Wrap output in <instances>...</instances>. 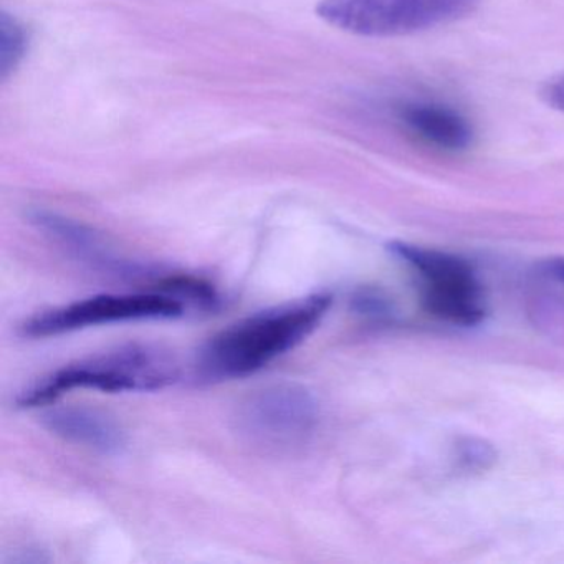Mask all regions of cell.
<instances>
[{"instance_id": "cell-3", "label": "cell", "mask_w": 564, "mask_h": 564, "mask_svg": "<svg viewBox=\"0 0 564 564\" xmlns=\"http://www.w3.org/2000/svg\"><path fill=\"white\" fill-rule=\"evenodd\" d=\"M480 0H319L326 24L359 37H401L474 14Z\"/></svg>"}, {"instance_id": "cell-13", "label": "cell", "mask_w": 564, "mask_h": 564, "mask_svg": "<svg viewBox=\"0 0 564 564\" xmlns=\"http://www.w3.org/2000/svg\"><path fill=\"white\" fill-rule=\"evenodd\" d=\"M495 452L490 445L477 438H467L460 444V462L467 468H485L494 462Z\"/></svg>"}, {"instance_id": "cell-15", "label": "cell", "mask_w": 564, "mask_h": 564, "mask_svg": "<svg viewBox=\"0 0 564 564\" xmlns=\"http://www.w3.org/2000/svg\"><path fill=\"white\" fill-rule=\"evenodd\" d=\"M541 270H543L544 275L564 283V259L547 260L541 265Z\"/></svg>"}, {"instance_id": "cell-5", "label": "cell", "mask_w": 564, "mask_h": 564, "mask_svg": "<svg viewBox=\"0 0 564 564\" xmlns=\"http://www.w3.org/2000/svg\"><path fill=\"white\" fill-rule=\"evenodd\" d=\"M389 250L421 276L422 303L432 316L460 326L484 319L480 283L464 259L405 242H392Z\"/></svg>"}, {"instance_id": "cell-1", "label": "cell", "mask_w": 564, "mask_h": 564, "mask_svg": "<svg viewBox=\"0 0 564 564\" xmlns=\"http://www.w3.org/2000/svg\"><path fill=\"white\" fill-rule=\"evenodd\" d=\"M332 303L328 293H315L234 323L200 349L197 375L203 381L223 382L260 371L308 338Z\"/></svg>"}, {"instance_id": "cell-7", "label": "cell", "mask_w": 564, "mask_h": 564, "mask_svg": "<svg viewBox=\"0 0 564 564\" xmlns=\"http://www.w3.org/2000/svg\"><path fill=\"white\" fill-rule=\"evenodd\" d=\"M29 219L39 230L51 237L52 240L64 247L65 250L91 263L97 269L115 272L118 275H138L143 269L123 260L115 259L105 246L104 239L90 227L77 220L68 219L52 210L34 209L29 213Z\"/></svg>"}, {"instance_id": "cell-2", "label": "cell", "mask_w": 564, "mask_h": 564, "mask_svg": "<svg viewBox=\"0 0 564 564\" xmlns=\"http://www.w3.org/2000/svg\"><path fill=\"white\" fill-rule=\"evenodd\" d=\"M177 376L180 368L167 352L150 346H124L52 372L21 392L18 405L24 409L44 408L74 389L156 391L173 384Z\"/></svg>"}, {"instance_id": "cell-12", "label": "cell", "mask_w": 564, "mask_h": 564, "mask_svg": "<svg viewBox=\"0 0 564 564\" xmlns=\"http://www.w3.org/2000/svg\"><path fill=\"white\" fill-rule=\"evenodd\" d=\"M352 308L359 315L368 318L384 319L392 313L391 305L384 296L379 295L375 290H361L352 300Z\"/></svg>"}, {"instance_id": "cell-8", "label": "cell", "mask_w": 564, "mask_h": 564, "mask_svg": "<svg viewBox=\"0 0 564 564\" xmlns=\"http://www.w3.org/2000/svg\"><path fill=\"white\" fill-rule=\"evenodd\" d=\"M42 422L57 437L101 454H118L124 447V434L117 421L95 409L62 405L48 409Z\"/></svg>"}, {"instance_id": "cell-9", "label": "cell", "mask_w": 564, "mask_h": 564, "mask_svg": "<svg viewBox=\"0 0 564 564\" xmlns=\"http://www.w3.org/2000/svg\"><path fill=\"white\" fill-rule=\"evenodd\" d=\"M398 118L409 133L438 150L464 151L474 141L467 118L445 105L409 101L398 108Z\"/></svg>"}, {"instance_id": "cell-14", "label": "cell", "mask_w": 564, "mask_h": 564, "mask_svg": "<svg viewBox=\"0 0 564 564\" xmlns=\"http://www.w3.org/2000/svg\"><path fill=\"white\" fill-rule=\"evenodd\" d=\"M541 98H543L547 107L564 113V75L547 82L543 90H541Z\"/></svg>"}, {"instance_id": "cell-10", "label": "cell", "mask_w": 564, "mask_h": 564, "mask_svg": "<svg viewBox=\"0 0 564 564\" xmlns=\"http://www.w3.org/2000/svg\"><path fill=\"white\" fill-rule=\"evenodd\" d=\"M156 285L160 293L176 299L184 306L189 303L203 310H216L220 302L213 283L189 273H167L158 279Z\"/></svg>"}, {"instance_id": "cell-11", "label": "cell", "mask_w": 564, "mask_h": 564, "mask_svg": "<svg viewBox=\"0 0 564 564\" xmlns=\"http://www.w3.org/2000/svg\"><path fill=\"white\" fill-rule=\"evenodd\" d=\"M28 29L9 14L0 15V75L8 78L24 61L29 51Z\"/></svg>"}, {"instance_id": "cell-4", "label": "cell", "mask_w": 564, "mask_h": 564, "mask_svg": "<svg viewBox=\"0 0 564 564\" xmlns=\"http://www.w3.org/2000/svg\"><path fill=\"white\" fill-rule=\"evenodd\" d=\"M240 435L257 447L289 451L306 444L318 424L315 395L296 382L257 389L240 402L236 415Z\"/></svg>"}, {"instance_id": "cell-6", "label": "cell", "mask_w": 564, "mask_h": 564, "mask_svg": "<svg viewBox=\"0 0 564 564\" xmlns=\"http://www.w3.org/2000/svg\"><path fill=\"white\" fill-rule=\"evenodd\" d=\"M184 308L183 303L163 293L97 295L32 316L21 329L29 338H47L110 323L177 318Z\"/></svg>"}]
</instances>
